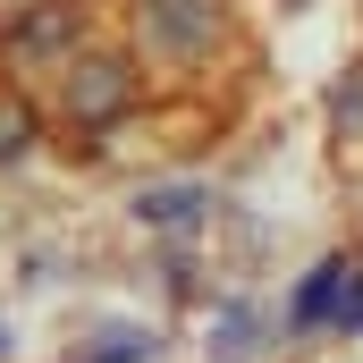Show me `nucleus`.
<instances>
[{
    "mask_svg": "<svg viewBox=\"0 0 363 363\" xmlns=\"http://www.w3.org/2000/svg\"><path fill=\"white\" fill-rule=\"evenodd\" d=\"M26 144H34V118H26V101H9V93H0V161H9V152H26Z\"/></svg>",
    "mask_w": 363,
    "mask_h": 363,
    "instance_id": "obj_5",
    "label": "nucleus"
},
{
    "mask_svg": "<svg viewBox=\"0 0 363 363\" xmlns=\"http://www.w3.org/2000/svg\"><path fill=\"white\" fill-rule=\"evenodd\" d=\"M144 51L161 60H203L211 34H220V0H144Z\"/></svg>",
    "mask_w": 363,
    "mask_h": 363,
    "instance_id": "obj_1",
    "label": "nucleus"
},
{
    "mask_svg": "<svg viewBox=\"0 0 363 363\" xmlns=\"http://www.w3.org/2000/svg\"><path fill=\"white\" fill-rule=\"evenodd\" d=\"M135 211H144L152 228H178V220H194V194H144Z\"/></svg>",
    "mask_w": 363,
    "mask_h": 363,
    "instance_id": "obj_6",
    "label": "nucleus"
},
{
    "mask_svg": "<svg viewBox=\"0 0 363 363\" xmlns=\"http://www.w3.org/2000/svg\"><path fill=\"white\" fill-rule=\"evenodd\" d=\"M338 135H363V68H355V93H338Z\"/></svg>",
    "mask_w": 363,
    "mask_h": 363,
    "instance_id": "obj_7",
    "label": "nucleus"
},
{
    "mask_svg": "<svg viewBox=\"0 0 363 363\" xmlns=\"http://www.w3.org/2000/svg\"><path fill=\"white\" fill-rule=\"evenodd\" d=\"M68 34H85V9H77V0H34V9L9 26V60H34V51H51V43H68Z\"/></svg>",
    "mask_w": 363,
    "mask_h": 363,
    "instance_id": "obj_3",
    "label": "nucleus"
},
{
    "mask_svg": "<svg viewBox=\"0 0 363 363\" xmlns=\"http://www.w3.org/2000/svg\"><path fill=\"white\" fill-rule=\"evenodd\" d=\"M330 321H363V262L338 254L296 287V330H330Z\"/></svg>",
    "mask_w": 363,
    "mask_h": 363,
    "instance_id": "obj_2",
    "label": "nucleus"
},
{
    "mask_svg": "<svg viewBox=\"0 0 363 363\" xmlns=\"http://www.w3.org/2000/svg\"><path fill=\"white\" fill-rule=\"evenodd\" d=\"M127 101H135V85H127V68H110V60H93V68H85V85H68V110H77L85 127L118 118Z\"/></svg>",
    "mask_w": 363,
    "mask_h": 363,
    "instance_id": "obj_4",
    "label": "nucleus"
}]
</instances>
